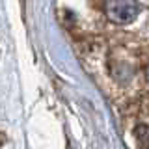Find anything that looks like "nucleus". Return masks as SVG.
<instances>
[{
  "label": "nucleus",
  "instance_id": "f03ea898",
  "mask_svg": "<svg viewBox=\"0 0 149 149\" xmlns=\"http://www.w3.org/2000/svg\"><path fill=\"white\" fill-rule=\"evenodd\" d=\"M147 77H149V67H147Z\"/></svg>",
  "mask_w": 149,
  "mask_h": 149
},
{
  "label": "nucleus",
  "instance_id": "f257e3e1",
  "mask_svg": "<svg viewBox=\"0 0 149 149\" xmlns=\"http://www.w3.org/2000/svg\"><path fill=\"white\" fill-rule=\"evenodd\" d=\"M106 15L116 24H129L136 19L140 6L136 0H106Z\"/></svg>",
  "mask_w": 149,
  "mask_h": 149
}]
</instances>
